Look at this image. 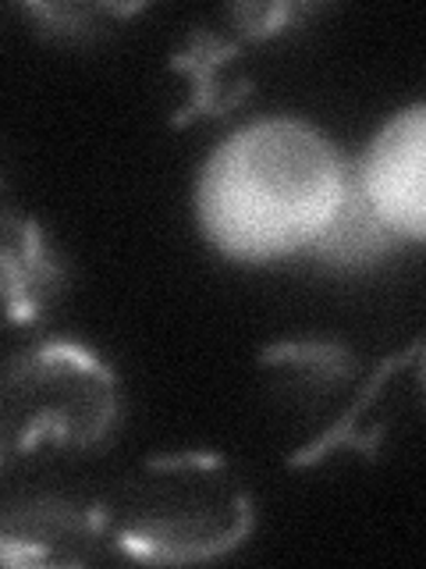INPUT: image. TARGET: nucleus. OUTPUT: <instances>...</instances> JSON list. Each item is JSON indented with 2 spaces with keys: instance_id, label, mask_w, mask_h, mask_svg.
I'll list each match as a JSON object with an SVG mask.
<instances>
[{
  "instance_id": "nucleus-1",
  "label": "nucleus",
  "mask_w": 426,
  "mask_h": 569,
  "mask_svg": "<svg viewBox=\"0 0 426 569\" xmlns=\"http://www.w3.org/2000/svg\"><path fill=\"white\" fill-rule=\"evenodd\" d=\"M348 160L298 118H263L206 157L195 186L203 236L231 260L266 263L310 249L348 186Z\"/></svg>"
},
{
  "instance_id": "nucleus-8",
  "label": "nucleus",
  "mask_w": 426,
  "mask_h": 569,
  "mask_svg": "<svg viewBox=\"0 0 426 569\" xmlns=\"http://www.w3.org/2000/svg\"><path fill=\"white\" fill-rule=\"evenodd\" d=\"M260 363L281 381L284 396L298 402H327L359 373L355 352L334 338H284V342L266 346Z\"/></svg>"
},
{
  "instance_id": "nucleus-5",
  "label": "nucleus",
  "mask_w": 426,
  "mask_h": 569,
  "mask_svg": "<svg viewBox=\"0 0 426 569\" xmlns=\"http://www.w3.org/2000/svg\"><path fill=\"white\" fill-rule=\"evenodd\" d=\"M103 548L97 506L36 495L0 509V566H89Z\"/></svg>"
},
{
  "instance_id": "nucleus-2",
  "label": "nucleus",
  "mask_w": 426,
  "mask_h": 569,
  "mask_svg": "<svg viewBox=\"0 0 426 569\" xmlns=\"http://www.w3.org/2000/svg\"><path fill=\"white\" fill-rule=\"evenodd\" d=\"M93 506L106 545L139 562L221 559L256 523L235 462L200 449L150 456Z\"/></svg>"
},
{
  "instance_id": "nucleus-6",
  "label": "nucleus",
  "mask_w": 426,
  "mask_h": 569,
  "mask_svg": "<svg viewBox=\"0 0 426 569\" xmlns=\"http://www.w3.org/2000/svg\"><path fill=\"white\" fill-rule=\"evenodd\" d=\"M64 289V263L40 221L0 207V317L36 325Z\"/></svg>"
},
{
  "instance_id": "nucleus-4",
  "label": "nucleus",
  "mask_w": 426,
  "mask_h": 569,
  "mask_svg": "<svg viewBox=\"0 0 426 569\" xmlns=\"http://www.w3.org/2000/svg\"><path fill=\"white\" fill-rule=\"evenodd\" d=\"M426 107L413 103L390 118L355 168L369 207L398 239H423L426 228Z\"/></svg>"
},
{
  "instance_id": "nucleus-11",
  "label": "nucleus",
  "mask_w": 426,
  "mask_h": 569,
  "mask_svg": "<svg viewBox=\"0 0 426 569\" xmlns=\"http://www.w3.org/2000/svg\"><path fill=\"white\" fill-rule=\"evenodd\" d=\"M139 4H29L26 14L40 22L47 36L61 40H85L97 29H103V18L135 14Z\"/></svg>"
},
{
  "instance_id": "nucleus-10",
  "label": "nucleus",
  "mask_w": 426,
  "mask_h": 569,
  "mask_svg": "<svg viewBox=\"0 0 426 569\" xmlns=\"http://www.w3.org/2000/svg\"><path fill=\"white\" fill-rule=\"evenodd\" d=\"M395 242L398 236L384 224L381 213L369 207L352 168L342 203L331 213L327 228L313 239L310 253L331 267H366L373 260H381Z\"/></svg>"
},
{
  "instance_id": "nucleus-9",
  "label": "nucleus",
  "mask_w": 426,
  "mask_h": 569,
  "mask_svg": "<svg viewBox=\"0 0 426 569\" xmlns=\"http://www.w3.org/2000/svg\"><path fill=\"white\" fill-rule=\"evenodd\" d=\"M419 352H423V346L413 342L408 352L390 356V360H384L377 370H373L369 381L355 391V399L342 409V417H334L331 427H324L310 445H302V449L292 456L295 467H310V462H320L337 449H359V452L377 449V438L384 435V427H381V417H373V413H381L387 385L395 381L405 367L419 363Z\"/></svg>"
},
{
  "instance_id": "nucleus-7",
  "label": "nucleus",
  "mask_w": 426,
  "mask_h": 569,
  "mask_svg": "<svg viewBox=\"0 0 426 569\" xmlns=\"http://www.w3.org/2000/svg\"><path fill=\"white\" fill-rule=\"evenodd\" d=\"M171 68L189 79V100L174 114V124L224 118L253 89L242 64V47L213 29H192L185 47L171 53Z\"/></svg>"
},
{
  "instance_id": "nucleus-3",
  "label": "nucleus",
  "mask_w": 426,
  "mask_h": 569,
  "mask_svg": "<svg viewBox=\"0 0 426 569\" xmlns=\"http://www.w3.org/2000/svg\"><path fill=\"white\" fill-rule=\"evenodd\" d=\"M118 420V373L93 349L50 338L0 360V462L40 445L93 449Z\"/></svg>"
},
{
  "instance_id": "nucleus-12",
  "label": "nucleus",
  "mask_w": 426,
  "mask_h": 569,
  "mask_svg": "<svg viewBox=\"0 0 426 569\" xmlns=\"http://www.w3.org/2000/svg\"><path fill=\"white\" fill-rule=\"evenodd\" d=\"M306 11L310 8L284 0V4H235L227 11V18L239 26L242 36H253V40H271V36L292 29Z\"/></svg>"
}]
</instances>
